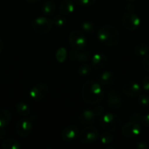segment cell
Returning <instances> with one entry per match:
<instances>
[{
    "label": "cell",
    "instance_id": "cell-36",
    "mask_svg": "<svg viewBox=\"0 0 149 149\" xmlns=\"http://www.w3.org/2000/svg\"><path fill=\"white\" fill-rule=\"evenodd\" d=\"M141 118L142 116H140V113H135L134 114H132V116H131V121H134V122H141Z\"/></svg>",
    "mask_w": 149,
    "mask_h": 149
},
{
    "label": "cell",
    "instance_id": "cell-7",
    "mask_svg": "<svg viewBox=\"0 0 149 149\" xmlns=\"http://www.w3.org/2000/svg\"><path fill=\"white\" fill-rule=\"evenodd\" d=\"M33 130V125L31 119L23 118L18 121L15 126V130L18 135L22 138L29 136Z\"/></svg>",
    "mask_w": 149,
    "mask_h": 149
},
{
    "label": "cell",
    "instance_id": "cell-32",
    "mask_svg": "<svg viewBox=\"0 0 149 149\" xmlns=\"http://www.w3.org/2000/svg\"><path fill=\"white\" fill-rule=\"evenodd\" d=\"M142 64L145 69L149 72V55H146L143 57Z\"/></svg>",
    "mask_w": 149,
    "mask_h": 149
},
{
    "label": "cell",
    "instance_id": "cell-39",
    "mask_svg": "<svg viewBox=\"0 0 149 149\" xmlns=\"http://www.w3.org/2000/svg\"><path fill=\"white\" fill-rule=\"evenodd\" d=\"M25 1H26V2L31 3V4H32V3H36V2H37V1H39V0H25Z\"/></svg>",
    "mask_w": 149,
    "mask_h": 149
},
{
    "label": "cell",
    "instance_id": "cell-41",
    "mask_svg": "<svg viewBox=\"0 0 149 149\" xmlns=\"http://www.w3.org/2000/svg\"><path fill=\"white\" fill-rule=\"evenodd\" d=\"M127 1H129V2H132V1H135V0H127Z\"/></svg>",
    "mask_w": 149,
    "mask_h": 149
},
{
    "label": "cell",
    "instance_id": "cell-17",
    "mask_svg": "<svg viewBox=\"0 0 149 149\" xmlns=\"http://www.w3.org/2000/svg\"><path fill=\"white\" fill-rule=\"evenodd\" d=\"M3 149H20L21 148L20 143L14 138H6L1 143Z\"/></svg>",
    "mask_w": 149,
    "mask_h": 149
},
{
    "label": "cell",
    "instance_id": "cell-6",
    "mask_svg": "<svg viewBox=\"0 0 149 149\" xmlns=\"http://www.w3.org/2000/svg\"><path fill=\"white\" fill-rule=\"evenodd\" d=\"M79 139L83 143H92L99 138L97 130L92 126H88L79 132Z\"/></svg>",
    "mask_w": 149,
    "mask_h": 149
},
{
    "label": "cell",
    "instance_id": "cell-26",
    "mask_svg": "<svg viewBox=\"0 0 149 149\" xmlns=\"http://www.w3.org/2000/svg\"><path fill=\"white\" fill-rule=\"evenodd\" d=\"M67 56V51L64 47H60L56 53V58L59 63H64Z\"/></svg>",
    "mask_w": 149,
    "mask_h": 149
},
{
    "label": "cell",
    "instance_id": "cell-30",
    "mask_svg": "<svg viewBox=\"0 0 149 149\" xmlns=\"http://www.w3.org/2000/svg\"><path fill=\"white\" fill-rule=\"evenodd\" d=\"M96 0H74L76 4L83 7H89L96 2Z\"/></svg>",
    "mask_w": 149,
    "mask_h": 149
},
{
    "label": "cell",
    "instance_id": "cell-20",
    "mask_svg": "<svg viewBox=\"0 0 149 149\" xmlns=\"http://www.w3.org/2000/svg\"><path fill=\"white\" fill-rule=\"evenodd\" d=\"M114 80V74L111 71H105L101 74L99 77V83L102 86L108 85L111 84Z\"/></svg>",
    "mask_w": 149,
    "mask_h": 149
},
{
    "label": "cell",
    "instance_id": "cell-13",
    "mask_svg": "<svg viewBox=\"0 0 149 149\" xmlns=\"http://www.w3.org/2000/svg\"><path fill=\"white\" fill-rule=\"evenodd\" d=\"M123 99L118 91L115 90H111L108 94V105L112 109H119L122 106Z\"/></svg>",
    "mask_w": 149,
    "mask_h": 149
},
{
    "label": "cell",
    "instance_id": "cell-34",
    "mask_svg": "<svg viewBox=\"0 0 149 149\" xmlns=\"http://www.w3.org/2000/svg\"><path fill=\"white\" fill-rule=\"evenodd\" d=\"M77 54H78V52H77V49H72V50L70 51V52H69V58H70L71 61H74L75 59H77Z\"/></svg>",
    "mask_w": 149,
    "mask_h": 149
},
{
    "label": "cell",
    "instance_id": "cell-14",
    "mask_svg": "<svg viewBox=\"0 0 149 149\" xmlns=\"http://www.w3.org/2000/svg\"><path fill=\"white\" fill-rule=\"evenodd\" d=\"M92 67L95 69H101L108 63V58L104 54L96 53L93 55L91 60Z\"/></svg>",
    "mask_w": 149,
    "mask_h": 149
},
{
    "label": "cell",
    "instance_id": "cell-11",
    "mask_svg": "<svg viewBox=\"0 0 149 149\" xmlns=\"http://www.w3.org/2000/svg\"><path fill=\"white\" fill-rule=\"evenodd\" d=\"M79 135V130L74 125H68L62 130L61 132V138L67 142H70L75 139Z\"/></svg>",
    "mask_w": 149,
    "mask_h": 149
},
{
    "label": "cell",
    "instance_id": "cell-1",
    "mask_svg": "<svg viewBox=\"0 0 149 149\" xmlns=\"http://www.w3.org/2000/svg\"><path fill=\"white\" fill-rule=\"evenodd\" d=\"M104 95L103 87L100 83L93 80H89L83 84L81 97L88 104H97L102 100Z\"/></svg>",
    "mask_w": 149,
    "mask_h": 149
},
{
    "label": "cell",
    "instance_id": "cell-25",
    "mask_svg": "<svg viewBox=\"0 0 149 149\" xmlns=\"http://www.w3.org/2000/svg\"><path fill=\"white\" fill-rule=\"evenodd\" d=\"M99 139L102 144H110L112 143V140H113V136L110 132L106 131L101 134V135L99 136Z\"/></svg>",
    "mask_w": 149,
    "mask_h": 149
},
{
    "label": "cell",
    "instance_id": "cell-24",
    "mask_svg": "<svg viewBox=\"0 0 149 149\" xmlns=\"http://www.w3.org/2000/svg\"><path fill=\"white\" fill-rule=\"evenodd\" d=\"M95 26L93 23L89 21H85L82 24V30L84 33L86 34H91L93 33L94 31Z\"/></svg>",
    "mask_w": 149,
    "mask_h": 149
},
{
    "label": "cell",
    "instance_id": "cell-37",
    "mask_svg": "<svg viewBox=\"0 0 149 149\" xmlns=\"http://www.w3.org/2000/svg\"><path fill=\"white\" fill-rule=\"evenodd\" d=\"M137 148L139 149H146L148 148V144L145 142L137 143Z\"/></svg>",
    "mask_w": 149,
    "mask_h": 149
},
{
    "label": "cell",
    "instance_id": "cell-12",
    "mask_svg": "<svg viewBox=\"0 0 149 149\" xmlns=\"http://www.w3.org/2000/svg\"><path fill=\"white\" fill-rule=\"evenodd\" d=\"M142 88L138 83L129 81L123 87V93L129 97H136L141 93Z\"/></svg>",
    "mask_w": 149,
    "mask_h": 149
},
{
    "label": "cell",
    "instance_id": "cell-4",
    "mask_svg": "<svg viewBox=\"0 0 149 149\" xmlns=\"http://www.w3.org/2000/svg\"><path fill=\"white\" fill-rule=\"evenodd\" d=\"M53 26L52 20L45 16H39L32 22V27L37 33L45 34L49 33Z\"/></svg>",
    "mask_w": 149,
    "mask_h": 149
},
{
    "label": "cell",
    "instance_id": "cell-5",
    "mask_svg": "<svg viewBox=\"0 0 149 149\" xmlns=\"http://www.w3.org/2000/svg\"><path fill=\"white\" fill-rule=\"evenodd\" d=\"M69 41L72 49L80 50L85 47L86 45V38L84 33L81 31L74 30L70 33Z\"/></svg>",
    "mask_w": 149,
    "mask_h": 149
},
{
    "label": "cell",
    "instance_id": "cell-33",
    "mask_svg": "<svg viewBox=\"0 0 149 149\" xmlns=\"http://www.w3.org/2000/svg\"><path fill=\"white\" fill-rule=\"evenodd\" d=\"M140 122L145 127H149V113L142 116L141 122Z\"/></svg>",
    "mask_w": 149,
    "mask_h": 149
},
{
    "label": "cell",
    "instance_id": "cell-8",
    "mask_svg": "<svg viewBox=\"0 0 149 149\" xmlns=\"http://www.w3.org/2000/svg\"><path fill=\"white\" fill-rule=\"evenodd\" d=\"M123 135L127 138H134L141 132V126L139 122L130 121L126 123L121 129Z\"/></svg>",
    "mask_w": 149,
    "mask_h": 149
},
{
    "label": "cell",
    "instance_id": "cell-23",
    "mask_svg": "<svg viewBox=\"0 0 149 149\" xmlns=\"http://www.w3.org/2000/svg\"><path fill=\"white\" fill-rule=\"evenodd\" d=\"M91 67L89 64L83 63V64H81L78 67L77 73L79 74V75L82 76V77H86V76H89L91 73Z\"/></svg>",
    "mask_w": 149,
    "mask_h": 149
},
{
    "label": "cell",
    "instance_id": "cell-10",
    "mask_svg": "<svg viewBox=\"0 0 149 149\" xmlns=\"http://www.w3.org/2000/svg\"><path fill=\"white\" fill-rule=\"evenodd\" d=\"M49 88L48 85L43 83L37 84L32 87L29 91V97L34 100H43L48 95Z\"/></svg>",
    "mask_w": 149,
    "mask_h": 149
},
{
    "label": "cell",
    "instance_id": "cell-19",
    "mask_svg": "<svg viewBox=\"0 0 149 149\" xmlns=\"http://www.w3.org/2000/svg\"><path fill=\"white\" fill-rule=\"evenodd\" d=\"M16 111L19 115L23 116H29L31 113L30 106L24 102H18L15 106Z\"/></svg>",
    "mask_w": 149,
    "mask_h": 149
},
{
    "label": "cell",
    "instance_id": "cell-38",
    "mask_svg": "<svg viewBox=\"0 0 149 149\" xmlns=\"http://www.w3.org/2000/svg\"><path fill=\"white\" fill-rule=\"evenodd\" d=\"M6 136V132L4 128H0V140L4 139V137Z\"/></svg>",
    "mask_w": 149,
    "mask_h": 149
},
{
    "label": "cell",
    "instance_id": "cell-21",
    "mask_svg": "<svg viewBox=\"0 0 149 149\" xmlns=\"http://www.w3.org/2000/svg\"><path fill=\"white\" fill-rule=\"evenodd\" d=\"M56 10V5L53 1H47L42 5V11L44 15L47 16H51L53 15Z\"/></svg>",
    "mask_w": 149,
    "mask_h": 149
},
{
    "label": "cell",
    "instance_id": "cell-2",
    "mask_svg": "<svg viewBox=\"0 0 149 149\" xmlns=\"http://www.w3.org/2000/svg\"><path fill=\"white\" fill-rule=\"evenodd\" d=\"M97 38L99 42L107 46H115L120 40V33L114 26L105 25L98 30Z\"/></svg>",
    "mask_w": 149,
    "mask_h": 149
},
{
    "label": "cell",
    "instance_id": "cell-27",
    "mask_svg": "<svg viewBox=\"0 0 149 149\" xmlns=\"http://www.w3.org/2000/svg\"><path fill=\"white\" fill-rule=\"evenodd\" d=\"M53 22L54 26L58 28H61L65 26L66 23H67V19L63 15H58L54 17Z\"/></svg>",
    "mask_w": 149,
    "mask_h": 149
},
{
    "label": "cell",
    "instance_id": "cell-35",
    "mask_svg": "<svg viewBox=\"0 0 149 149\" xmlns=\"http://www.w3.org/2000/svg\"><path fill=\"white\" fill-rule=\"evenodd\" d=\"M96 116H101L104 113V109L101 106H98L93 110Z\"/></svg>",
    "mask_w": 149,
    "mask_h": 149
},
{
    "label": "cell",
    "instance_id": "cell-9",
    "mask_svg": "<svg viewBox=\"0 0 149 149\" xmlns=\"http://www.w3.org/2000/svg\"><path fill=\"white\" fill-rule=\"evenodd\" d=\"M122 23L125 29L127 30L135 31L140 26V19L138 16L134 13H127L123 15Z\"/></svg>",
    "mask_w": 149,
    "mask_h": 149
},
{
    "label": "cell",
    "instance_id": "cell-28",
    "mask_svg": "<svg viewBox=\"0 0 149 149\" xmlns=\"http://www.w3.org/2000/svg\"><path fill=\"white\" fill-rule=\"evenodd\" d=\"M90 58V54L87 52V51H80L78 52L77 56V61L79 63H86L89 61Z\"/></svg>",
    "mask_w": 149,
    "mask_h": 149
},
{
    "label": "cell",
    "instance_id": "cell-16",
    "mask_svg": "<svg viewBox=\"0 0 149 149\" xmlns=\"http://www.w3.org/2000/svg\"><path fill=\"white\" fill-rule=\"evenodd\" d=\"M74 10V4L72 0H64L59 7V11L64 15L71 14Z\"/></svg>",
    "mask_w": 149,
    "mask_h": 149
},
{
    "label": "cell",
    "instance_id": "cell-42",
    "mask_svg": "<svg viewBox=\"0 0 149 149\" xmlns=\"http://www.w3.org/2000/svg\"><path fill=\"white\" fill-rule=\"evenodd\" d=\"M148 48H149V42H148Z\"/></svg>",
    "mask_w": 149,
    "mask_h": 149
},
{
    "label": "cell",
    "instance_id": "cell-31",
    "mask_svg": "<svg viewBox=\"0 0 149 149\" xmlns=\"http://www.w3.org/2000/svg\"><path fill=\"white\" fill-rule=\"evenodd\" d=\"M142 88L145 91H149V76L144 77L142 81Z\"/></svg>",
    "mask_w": 149,
    "mask_h": 149
},
{
    "label": "cell",
    "instance_id": "cell-3",
    "mask_svg": "<svg viewBox=\"0 0 149 149\" xmlns=\"http://www.w3.org/2000/svg\"><path fill=\"white\" fill-rule=\"evenodd\" d=\"M101 127L108 132L115 131L121 125V119L117 115L112 113H106L99 118Z\"/></svg>",
    "mask_w": 149,
    "mask_h": 149
},
{
    "label": "cell",
    "instance_id": "cell-18",
    "mask_svg": "<svg viewBox=\"0 0 149 149\" xmlns=\"http://www.w3.org/2000/svg\"><path fill=\"white\" fill-rule=\"evenodd\" d=\"M11 120V113L7 109L0 110V128H4Z\"/></svg>",
    "mask_w": 149,
    "mask_h": 149
},
{
    "label": "cell",
    "instance_id": "cell-22",
    "mask_svg": "<svg viewBox=\"0 0 149 149\" xmlns=\"http://www.w3.org/2000/svg\"><path fill=\"white\" fill-rule=\"evenodd\" d=\"M149 51L148 45H146L145 44H138L136 45L135 48H134V52L137 55L141 57H144L145 55H147L148 52Z\"/></svg>",
    "mask_w": 149,
    "mask_h": 149
},
{
    "label": "cell",
    "instance_id": "cell-29",
    "mask_svg": "<svg viewBox=\"0 0 149 149\" xmlns=\"http://www.w3.org/2000/svg\"><path fill=\"white\" fill-rule=\"evenodd\" d=\"M138 103L140 106H149V97L147 95H141L138 97Z\"/></svg>",
    "mask_w": 149,
    "mask_h": 149
},
{
    "label": "cell",
    "instance_id": "cell-40",
    "mask_svg": "<svg viewBox=\"0 0 149 149\" xmlns=\"http://www.w3.org/2000/svg\"><path fill=\"white\" fill-rule=\"evenodd\" d=\"M2 49H3V42L2 41H1V39H0V53L1 52Z\"/></svg>",
    "mask_w": 149,
    "mask_h": 149
},
{
    "label": "cell",
    "instance_id": "cell-15",
    "mask_svg": "<svg viewBox=\"0 0 149 149\" xmlns=\"http://www.w3.org/2000/svg\"><path fill=\"white\" fill-rule=\"evenodd\" d=\"M96 116L93 110H86L79 116V121L82 125H89L94 122Z\"/></svg>",
    "mask_w": 149,
    "mask_h": 149
}]
</instances>
